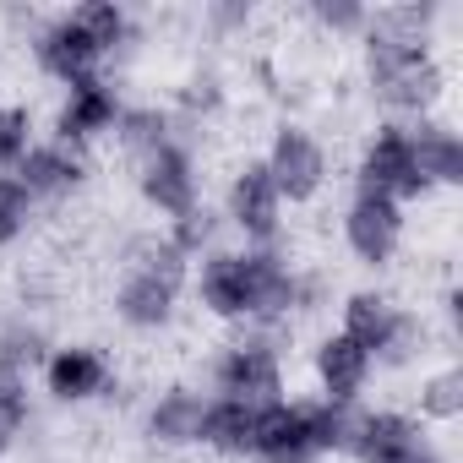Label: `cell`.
<instances>
[{"label":"cell","instance_id":"1","mask_svg":"<svg viewBox=\"0 0 463 463\" xmlns=\"http://www.w3.org/2000/svg\"><path fill=\"white\" fill-rule=\"evenodd\" d=\"M441 6L430 0H398L376 6L365 33H360V82L387 120L409 126L425 115H441L447 104V61L436 50Z\"/></svg>","mask_w":463,"mask_h":463},{"label":"cell","instance_id":"2","mask_svg":"<svg viewBox=\"0 0 463 463\" xmlns=\"http://www.w3.org/2000/svg\"><path fill=\"white\" fill-rule=\"evenodd\" d=\"M185 289H191V257L169 241V229H131L120 241V279L109 289V317L126 333L137 338L169 333Z\"/></svg>","mask_w":463,"mask_h":463},{"label":"cell","instance_id":"3","mask_svg":"<svg viewBox=\"0 0 463 463\" xmlns=\"http://www.w3.org/2000/svg\"><path fill=\"white\" fill-rule=\"evenodd\" d=\"M284 333L273 327H241L235 338H223L207 360V382H213V398H235V403H279L289 398V354H284Z\"/></svg>","mask_w":463,"mask_h":463},{"label":"cell","instance_id":"4","mask_svg":"<svg viewBox=\"0 0 463 463\" xmlns=\"http://www.w3.org/2000/svg\"><path fill=\"white\" fill-rule=\"evenodd\" d=\"M262 169L268 180L279 185L284 207H311L327 196L333 185V147L317 126L306 120H279L268 131V147H262Z\"/></svg>","mask_w":463,"mask_h":463},{"label":"cell","instance_id":"5","mask_svg":"<svg viewBox=\"0 0 463 463\" xmlns=\"http://www.w3.org/2000/svg\"><path fill=\"white\" fill-rule=\"evenodd\" d=\"M354 191L387 196V202H398V207L430 202V185L420 180V164H414L409 126L376 120V126L360 137V147H354Z\"/></svg>","mask_w":463,"mask_h":463},{"label":"cell","instance_id":"6","mask_svg":"<svg viewBox=\"0 0 463 463\" xmlns=\"http://www.w3.org/2000/svg\"><path fill=\"white\" fill-rule=\"evenodd\" d=\"M131 180H137L142 207L158 213L164 223H175V218H185L191 207L207 202V196H202V164H196V147H191L185 131L169 137L164 147H153L147 158H137V164H131Z\"/></svg>","mask_w":463,"mask_h":463},{"label":"cell","instance_id":"7","mask_svg":"<svg viewBox=\"0 0 463 463\" xmlns=\"http://www.w3.org/2000/svg\"><path fill=\"white\" fill-rule=\"evenodd\" d=\"M338 241L344 251L371 268V273H387L398 257H403V241H409V213L387 196H371V191H349L344 213H338Z\"/></svg>","mask_w":463,"mask_h":463},{"label":"cell","instance_id":"8","mask_svg":"<svg viewBox=\"0 0 463 463\" xmlns=\"http://www.w3.org/2000/svg\"><path fill=\"white\" fill-rule=\"evenodd\" d=\"M39 382H44V398H50L55 409H93V403L115 398L120 371H115V360H109L99 344L66 338V344H55V349L44 354Z\"/></svg>","mask_w":463,"mask_h":463},{"label":"cell","instance_id":"9","mask_svg":"<svg viewBox=\"0 0 463 463\" xmlns=\"http://www.w3.org/2000/svg\"><path fill=\"white\" fill-rule=\"evenodd\" d=\"M218 213H223V229H235L246 246H279L289 207H284L279 185L268 180L262 158H241L235 169H229V185H223Z\"/></svg>","mask_w":463,"mask_h":463},{"label":"cell","instance_id":"10","mask_svg":"<svg viewBox=\"0 0 463 463\" xmlns=\"http://www.w3.org/2000/svg\"><path fill=\"white\" fill-rule=\"evenodd\" d=\"M120 109H126V93H120V82H115L109 71H99V77H82V82L61 88V99H55V115H50V137H55V142H66V147H82V153H93L104 137H115V120H120Z\"/></svg>","mask_w":463,"mask_h":463},{"label":"cell","instance_id":"11","mask_svg":"<svg viewBox=\"0 0 463 463\" xmlns=\"http://www.w3.org/2000/svg\"><path fill=\"white\" fill-rule=\"evenodd\" d=\"M191 295L202 306V317L223 322V327H251V268H246V246H213L207 257L191 262Z\"/></svg>","mask_w":463,"mask_h":463},{"label":"cell","instance_id":"12","mask_svg":"<svg viewBox=\"0 0 463 463\" xmlns=\"http://www.w3.org/2000/svg\"><path fill=\"white\" fill-rule=\"evenodd\" d=\"M28 55H33V66H39V77L61 82V88H71V82L104 71L99 44L88 39V28H82L71 12H55V17L33 23V33H28Z\"/></svg>","mask_w":463,"mask_h":463},{"label":"cell","instance_id":"13","mask_svg":"<svg viewBox=\"0 0 463 463\" xmlns=\"http://www.w3.org/2000/svg\"><path fill=\"white\" fill-rule=\"evenodd\" d=\"M23 185H28V196L44 207H61V202H71V196H82L88 185H93V153H82V147H66V142H55V137H39L33 142V153L12 169Z\"/></svg>","mask_w":463,"mask_h":463},{"label":"cell","instance_id":"14","mask_svg":"<svg viewBox=\"0 0 463 463\" xmlns=\"http://www.w3.org/2000/svg\"><path fill=\"white\" fill-rule=\"evenodd\" d=\"M202 414H207V392L191 382H169L142 403V436L158 452H191L202 447Z\"/></svg>","mask_w":463,"mask_h":463},{"label":"cell","instance_id":"15","mask_svg":"<svg viewBox=\"0 0 463 463\" xmlns=\"http://www.w3.org/2000/svg\"><path fill=\"white\" fill-rule=\"evenodd\" d=\"M371 376H376V360H371L354 338H344L338 327L317 338V349H311V382H317V398L344 403V409H360Z\"/></svg>","mask_w":463,"mask_h":463},{"label":"cell","instance_id":"16","mask_svg":"<svg viewBox=\"0 0 463 463\" xmlns=\"http://www.w3.org/2000/svg\"><path fill=\"white\" fill-rule=\"evenodd\" d=\"M409 142H414V164H420V180L430 185V196L463 185V137L447 115L409 120Z\"/></svg>","mask_w":463,"mask_h":463},{"label":"cell","instance_id":"17","mask_svg":"<svg viewBox=\"0 0 463 463\" xmlns=\"http://www.w3.org/2000/svg\"><path fill=\"white\" fill-rule=\"evenodd\" d=\"M251 430H257V409H251V403L213 398V392H207L202 452H213V458H223V463H246V458H251Z\"/></svg>","mask_w":463,"mask_h":463},{"label":"cell","instance_id":"18","mask_svg":"<svg viewBox=\"0 0 463 463\" xmlns=\"http://www.w3.org/2000/svg\"><path fill=\"white\" fill-rule=\"evenodd\" d=\"M425 430L436 425V430H447V425H458L463 420V371H458V360L452 354H441V360H430L425 371H420V387H414V409H409Z\"/></svg>","mask_w":463,"mask_h":463},{"label":"cell","instance_id":"19","mask_svg":"<svg viewBox=\"0 0 463 463\" xmlns=\"http://www.w3.org/2000/svg\"><path fill=\"white\" fill-rule=\"evenodd\" d=\"M169 137H180V120H175L169 104H126L120 120H115V147H120L131 164L147 158L153 147H164Z\"/></svg>","mask_w":463,"mask_h":463},{"label":"cell","instance_id":"20","mask_svg":"<svg viewBox=\"0 0 463 463\" xmlns=\"http://www.w3.org/2000/svg\"><path fill=\"white\" fill-rule=\"evenodd\" d=\"M71 17L88 28V39L99 44L104 61H115V55H126L137 44V17H131V6H120V0H82V6H71Z\"/></svg>","mask_w":463,"mask_h":463},{"label":"cell","instance_id":"21","mask_svg":"<svg viewBox=\"0 0 463 463\" xmlns=\"http://www.w3.org/2000/svg\"><path fill=\"white\" fill-rule=\"evenodd\" d=\"M28 425H33V376L0 360V458L17 452Z\"/></svg>","mask_w":463,"mask_h":463},{"label":"cell","instance_id":"22","mask_svg":"<svg viewBox=\"0 0 463 463\" xmlns=\"http://www.w3.org/2000/svg\"><path fill=\"white\" fill-rule=\"evenodd\" d=\"M55 349V338H50V327L39 322V317H28V311H12L6 322H0V360L6 365H17V371H39L44 365V354Z\"/></svg>","mask_w":463,"mask_h":463},{"label":"cell","instance_id":"23","mask_svg":"<svg viewBox=\"0 0 463 463\" xmlns=\"http://www.w3.org/2000/svg\"><path fill=\"white\" fill-rule=\"evenodd\" d=\"M223 99H229V93H223V77H218L213 66H196V71L180 82V93H175L169 109H175L180 126H196V120H213V115L223 109Z\"/></svg>","mask_w":463,"mask_h":463},{"label":"cell","instance_id":"24","mask_svg":"<svg viewBox=\"0 0 463 463\" xmlns=\"http://www.w3.org/2000/svg\"><path fill=\"white\" fill-rule=\"evenodd\" d=\"M39 223V202L28 196V185L17 175H0V251H12L33 235Z\"/></svg>","mask_w":463,"mask_h":463},{"label":"cell","instance_id":"25","mask_svg":"<svg viewBox=\"0 0 463 463\" xmlns=\"http://www.w3.org/2000/svg\"><path fill=\"white\" fill-rule=\"evenodd\" d=\"M39 142V115L17 99H0V175H12Z\"/></svg>","mask_w":463,"mask_h":463},{"label":"cell","instance_id":"26","mask_svg":"<svg viewBox=\"0 0 463 463\" xmlns=\"http://www.w3.org/2000/svg\"><path fill=\"white\" fill-rule=\"evenodd\" d=\"M164 229H169V241H175L191 262H196V257H207L213 246H223V241H218V235H223V213H218L213 202L191 207L185 218H175V223H164Z\"/></svg>","mask_w":463,"mask_h":463},{"label":"cell","instance_id":"27","mask_svg":"<svg viewBox=\"0 0 463 463\" xmlns=\"http://www.w3.org/2000/svg\"><path fill=\"white\" fill-rule=\"evenodd\" d=\"M306 23L322 33V39H354L360 44V33H365V23H371V6H360V0H311L306 6Z\"/></svg>","mask_w":463,"mask_h":463},{"label":"cell","instance_id":"28","mask_svg":"<svg viewBox=\"0 0 463 463\" xmlns=\"http://www.w3.org/2000/svg\"><path fill=\"white\" fill-rule=\"evenodd\" d=\"M202 23H207L213 39H241L251 28V6H229V0H218V6L202 12Z\"/></svg>","mask_w":463,"mask_h":463},{"label":"cell","instance_id":"29","mask_svg":"<svg viewBox=\"0 0 463 463\" xmlns=\"http://www.w3.org/2000/svg\"><path fill=\"white\" fill-rule=\"evenodd\" d=\"M387 463H452V458H447V447H441L430 430H420V436H414L409 447H398Z\"/></svg>","mask_w":463,"mask_h":463}]
</instances>
